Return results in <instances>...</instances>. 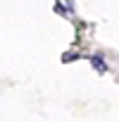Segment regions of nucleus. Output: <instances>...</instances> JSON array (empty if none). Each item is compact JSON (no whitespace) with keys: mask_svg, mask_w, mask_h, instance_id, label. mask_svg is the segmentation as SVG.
Returning <instances> with one entry per match:
<instances>
[{"mask_svg":"<svg viewBox=\"0 0 119 121\" xmlns=\"http://www.w3.org/2000/svg\"><path fill=\"white\" fill-rule=\"evenodd\" d=\"M91 62H93V69H98V71H105V69H107V67H105V59H102V57H93Z\"/></svg>","mask_w":119,"mask_h":121,"instance_id":"obj_1","label":"nucleus"}]
</instances>
